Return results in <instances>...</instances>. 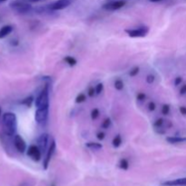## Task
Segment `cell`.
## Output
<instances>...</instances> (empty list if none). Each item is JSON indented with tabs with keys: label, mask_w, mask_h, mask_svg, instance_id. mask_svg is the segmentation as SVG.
<instances>
[{
	"label": "cell",
	"mask_w": 186,
	"mask_h": 186,
	"mask_svg": "<svg viewBox=\"0 0 186 186\" xmlns=\"http://www.w3.org/2000/svg\"><path fill=\"white\" fill-rule=\"evenodd\" d=\"M17 118L16 114L7 112L3 114L2 118V130L6 136H14L16 132Z\"/></svg>",
	"instance_id": "1"
},
{
	"label": "cell",
	"mask_w": 186,
	"mask_h": 186,
	"mask_svg": "<svg viewBox=\"0 0 186 186\" xmlns=\"http://www.w3.org/2000/svg\"><path fill=\"white\" fill-rule=\"evenodd\" d=\"M35 105L37 108L49 107V83L47 82L35 99Z\"/></svg>",
	"instance_id": "2"
},
{
	"label": "cell",
	"mask_w": 186,
	"mask_h": 186,
	"mask_svg": "<svg viewBox=\"0 0 186 186\" xmlns=\"http://www.w3.org/2000/svg\"><path fill=\"white\" fill-rule=\"evenodd\" d=\"M10 7L14 9L16 12H17L18 14H22V15L27 14L32 10V5L30 4L20 0H16L10 3Z\"/></svg>",
	"instance_id": "3"
},
{
	"label": "cell",
	"mask_w": 186,
	"mask_h": 186,
	"mask_svg": "<svg viewBox=\"0 0 186 186\" xmlns=\"http://www.w3.org/2000/svg\"><path fill=\"white\" fill-rule=\"evenodd\" d=\"M150 31V28L147 26H142L135 28H127L125 30V32L128 35V37L136 38V37H144L148 35Z\"/></svg>",
	"instance_id": "4"
},
{
	"label": "cell",
	"mask_w": 186,
	"mask_h": 186,
	"mask_svg": "<svg viewBox=\"0 0 186 186\" xmlns=\"http://www.w3.org/2000/svg\"><path fill=\"white\" fill-rule=\"evenodd\" d=\"M49 114V107L37 108L35 112V120L38 125H45L47 122Z\"/></svg>",
	"instance_id": "5"
},
{
	"label": "cell",
	"mask_w": 186,
	"mask_h": 186,
	"mask_svg": "<svg viewBox=\"0 0 186 186\" xmlns=\"http://www.w3.org/2000/svg\"><path fill=\"white\" fill-rule=\"evenodd\" d=\"M26 155L34 162H39L42 159V152L37 144H31L26 150Z\"/></svg>",
	"instance_id": "6"
},
{
	"label": "cell",
	"mask_w": 186,
	"mask_h": 186,
	"mask_svg": "<svg viewBox=\"0 0 186 186\" xmlns=\"http://www.w3.org/2000/svg\"><path fill=\"white\" fill-rule=\"evenodd\" d=\"M56 150V142H55V140L52 139L50 143H49V146H48V149L47 151V154H46V157L44 159V162H43V167L45 170H47L48 166H49V163H50V161L54 153Z\"/></svg>",
	"instance_id": "7"
},
{
	"label": "cell",
	"mask_w": 186,
	"mask_h": 186,
	"mask_svg": "<svg viewBox=\"0 0 186 186\" xmlns=\"http://www.w3.org/2000/svg\"><path fill=\"white\" fill-rule=\"evenodd\" d=\"M13 142H14V146L17 152H19L21 153H24L25 152H26V150H27L26 142L20 135H14Z\"/></svg>",
	"instance_id": "8"
},
{
	"label": "cell",
	"mask_w": 186,
	"mask_h": 186,
	"mask_svg": "<svg viewBox=\"0 0 186 186\" xmlns=\"http://www.w3.org/2000/svg\"><path fill=\"white\" fill-rule=\"evenodd\" d=\"M126 5L125 0H116V1H111L108 3H105L103 5V8L107 11H115L122 7H124Z\"/></svg>",
	"instance_id": "9"
},
{
	"label": "cell",
	"mask_w": 186,
	"mask_h": 186,
	"mask_svg": "<svg viewBox=\"0 0 186 186\" xmlns=\"http://www.w3.org/2000/svg\"><path fill=\"white\" fill-rule=\"evenodd\" d=\"M71 4V0H57L48 5L49 10L51 11H59L68 7Z\"/></svg>",
	"instance_id": "10"
},
{
	"label": "cell",
	"mask_w": 186,
	"mask_h": 186,
	"mask_svg": "<svg viewBox=\"0 0 186 186\" xmlns=\"http://www.w3.org/2000/svg\"><path fill=\"white\" fill-rule=\"evenodd\" d=\"M49 135L47 133H44L42 134L38 138H37V146L39 147V149L41 150L42 153H46L48 149V146H49Z\"/></svg>",
	"instance_id": "11"
},
{
	"label": "cell",
	"mask_w": 186,
	"mask_h": 186,
	"mask_svg": "<svg viewBox=\"0 0 186 186\" xmlns=\"http://www.w3.org/2000/svg\"><path fill=\"white\" fill-rule=\"evenodd\" d=\"M163 185L165 186H186V177L185 178H179L175 180L166 181L163 183Z\"/></svg>",
	"instance_id": "12"
},
{
	"label": "cell",
	"mask_w": 186,
	"mask_h": 186,
	"mask_svg": "<svg viewBox=\"0 0 186 186\" xmlns=\"http://www.w3.org/2000/svg\"><path fill=\"white\" fill-rule=\"evenodd\" d=\"M13 31V26L10 25L4 26L0 28V39H3L6 37L9 34H11Z\"/></svg>",
	"instance_id": "13"
},
{
	"label": "cell",
	"mask_w": 186,
	"mask_h": 186,
	"mask_svg": "<svg viewBox=\"0 0 186 186\" xmlns=\"http://www.w3.org/2000/svg\"><path fill=\"white\" fill-rule=\"evenodd\" d=\"M166 141L171 144L182 143L186 142V137L184 136H168L166 137Z\"/></svg>",
	"instance_id": "14"
},
{
	"label": "cell",
	"mask_w": 186,
	"mask_h": 186,
	"mask_svg": "<svg viewBox=\"0 0 186 186\" xmlns=\"http://www.w3.org/2000/svg\"><path fill=\"white\" fill-rule=\"evenodd\" d=\"M21 104L26 106L27 108H30L32 107V105L35 104V97L34 95H29V96H26V98H24L21 102H20Z\"/></svg>",
	"instance_id": "15"
},
{
	"label": "cell",
	"mask_w": 186,
	"mask_h": 186,
	"mask_svg": "<svg viewBox=\"0 0 186 186\" xmlns=\"http://www.w3.org/2000/svg\"><path fill=\"white\" fill-rule=\"evenodd\" d=\"M86 146L91 150H94V151H97V150H101L103 148V144L100 143V142H88L86 143Z\"/></svg>",
	"instance_id": "16"
},
{
	"label": "cell",
	"mask_w": 186,
	"mask_h": 186,
	"mask_svg": "<svg viewBox=\"0 0 186 186\" xmlns=\"http://www.w3.org/2000/svg\"><path fill=\"white\" fill-rule=\"evenodd\" d=\"M122 142H123V139H122V136L121 135H116L112 141V145L114 148H119L121 145H122Z\"/></svg>",
	"instance_id": "17"
},
{
	"label": "cell",
	"mask_w": 186,
	"mask_h": 186,
	"mask_svg": "<svg viewBox=\"0 0 186 186\" xmlns=\"http://www.w3.org/2000/svg\"><path fill=\"white\" fill-rule=\"evenodd\" d=\"M64 61L71 67L75 66L77 65V60L74 57V56H71V55H66L64 57Z\"/></svg>",
	"instance_id": "18"
},
{
	"label": "cell",
	"mask_w": 186,
	"mask_h": 186,
	"mask_svg": "<svg viewBox=\"0 0 186 186\" xmlns=\"http://www.w3.org/2000/svg\"><path fill=\"white\" fill-rule=\"evenodd\" d=\"M129 165H130L129 161H128L127 159H125V158H122V159L119 161V163H118L119 168L122 169V170H125V171H126V170L129 169Z\"/></svg>",
	"instance_id": "19"
},
{
	"label": "cell",
	"mask_w": 186,
	"mask_h": 186,
	"mask_svg": "<svg viewBox=\"0 0 186 186\" xmlns=\"http://www.w3.org/2000/svg\"><path fill=\"white\" fill-rule=\"evenodd\" d=\"M114 86L117 91H122L124 89V87H125L124 81L122 79H120V78H117L114 83Z\"/></svg>",
	"instance_id": "20"
},
{
	"label": "cell",
	"mask_w": 186,
	"mask_h": 186,
	"mask_svg": "<svg viewBox=\"0 0 186 186\" xmlns=\"http://www.w3.org/2000/svg\"><path fill=\"white\" fill-rule=\"evenodd\" d=\"M111 125H112V119H111L110 117H106V118H104V121L102 122L101 127H102L103 129H104V130H107V129L110 128Z\"/></svg>",
	"instance_id": "21"
},
{
	"label": "cell",
	"mask_w": 186,
	"mask_h": 186,
	"mask_svg": "<svg viewBox=\"0 0 186 186\" xmlns=\"http://www.w3.org/2000/svg\"><path fill=\"white\" fill-rule=\"evenodd\" d=\"M164 124H165V120L163 118H158L153 123V127L155 129H159V128H162Z\"/></svg>",
	"instance_id": "22"
},
{
	"label": "cell",
	"mask_w": 186,
	"mask_h": 186,
	"mask_svg": "<svg viewBox=\"0 0 186 186\" xmlns=\"http://www.w3.org/2000/svg\"><path fill=\"white\" fill-rule=\"evenodd\" d=\"M86 93H78V94L76 95V97H75V103H76V104H82V103H84V102H86Z\"/></svg>",
	"instance_id": "23"
},
{
	"label": "cell",
	"mask_w": 186,
	"mask_h": 186,
	"mask_svg": "<svg viewBox=\"0 0 186 186\" xmlns=\"http://www.w3.org/2000/svg\"><path fill=\"white\" fill-rule=\"evenodd\" d=\"M171 111V106L168 104H164L162 106V114L163 115H168Z\"/></svg>",
	"instance_id": "24"
},
{
	"label": "cell",
	"mask_w": 186,
	"mask_h": 186,
	"mask_svg": "<svg viewBox=\"0 0 186 186\" xmlns=\"http://www.w3.org/2000/svg\"><path fill=\"white\" fill-rule=\"evenodd\" d=\"M90 115H91V119H92L93 121L96 120V119L99 117V115H100V111H99V109H98V108H93V109H92Z\"/></svg>",
	"instance_id": "25"
},
{
	"label": "cell",
	"mask_w": 186,
	"mask_h": 186,
	"mask_svg": "<svg viewBox=\"0 0 186 186\" xmlns=\"http://www.w3.org/2000/svg\"><path fill=\"white\" fill-rule=\"evenodd\" d=\"M140 72V67L139 66H134L130 71H129V75L131 76V77H135V76H136L138 74H139Z\"/></svg>",
	"instance_id": "26"
},
{
	"label": "cell",
	"mask_w": 186,
	"mask_h": 186,
	"mask_svg": "<svg viewBox=\"0 0 186 186\" xmlns=\"http://www.w3.org/2000/svg\"><path fill=\"white\" fill-rule=\"evenodd\" d=\"M145 81H146V83H147L148 85H152V84H153L154 81H155V75H153V74H149V75H146V78H145Z\"/></svg>",
	"instance_id": "27"
},
{
	"label": "cell",
	"mask_w": 186,
	"mask_h": 186,
	"mask_svg": "<svg viewBox=\"0 0 186 186\" xmlns=\"http://www.w3.org/2000/svg\"><path fill=\"white\" fill-rule=\"evenodd\" d=\"M94 88H95V93L98 95V94L103 93V91H104V84H103V83H98V84L95 86Z\"/></svg>",
	"instance_id": "28"
},
{
	"label": "cell",
	"mask_w": 186,
	"mask_h": 186,
	"mask_svg": "<svg viewBox=\"0 0 186 186\" xmlns=\"http://www.w3.org/2000/svg\"><path fill=\"white\" fill-rule=\"evenodd\" d=\"M145 99H146V94H145V93L139 92V93L136 94V100H137V101L143 102V101H145Z\"/></svg>",
	"instance_id": "29"
},
{
	"label": "cell",
	"mask_w": 186,
	"mask_h": 186,
	"mask_svg": "<svg viewBox=\"0 0 186 186\" xmlns=\"http://www.w3.org/2000/svg\"><path fill=\"white\" fill-rule=\"evenodd\" d=\"M147 107H148V110H149L150 112H153V111L156 109V104H155V103H154L153 101H150V102L148 103Z\"/></svg>",
	"instance_id": "30"
},
{
	"label": "cell",
	"mask_w": 186,
	"mask_h": 186,
	"mask_svg": "<svg viewBox=\"0 0 186 186\" xmlns=\"http://www.w3.org/2000/svg\"><path fill=\"white\" fill-rule=\"evenodd\" d=\"M95 94H96V93H95V88H94L93 86H90V87L88 88V90H87V95H88L89 97H93Z\"/></svg>",
	"instance_id": "31"
},
{
	"label": "cell",
	"mask_w": 186,
	"mask_h": 186,
	"mask_svg": "<svg viewBox=\"0 0 186 186\" xmlns=\"http://www.w3.org/2000/svg\"><path fill=\"white\" fill-rule=\"evenodd\" d=\"M96 138L99 140V141H103V140L105 138V133L103 132V131H99L96 134Z\"/></svg>",
	"instance_id": "32"
},
{
	"label": "cell",
	"mask_w": 186,
	"mask_h": 186,
	"mask_svg": "<svg viewBox=\"0 0 186 186\" xmlns=\"http://www.w3.org/2000/svg\"><path fill=\"white\" fill-rule=\"evenodd\" d=\"M182 83H183V77H181V76H177L176 78H174V86H180Z\"/></svg>",
	"instance_id": "33"
},
{
	"label": "cell",
	"mask_w": 186,
	"mask_h": 186,
	"mask_svg": "<svg viewBox=\"0 0 186 186\" xmlns=\"http://www.w3.org/2000/svg\"><path fill=\"white\" fill-rule=\"evenodd\" d=\"M179 92H180V94H181V95H184V94H186V84L183 85V86H181Z\"/></svg>",
	"instance_id": "34"
},
{
	"label": "cell",
	"mask_w": 186,
	"mask_h": 186,
	"mask_svg": "<svg viewBox=\"0 0 186 186\" xmlns=\"http://www.w3.org/2000/svg\"><path fill=\"white\" fill-rule=\"evenodd\" d=\"M10 45H11L12 47H17V46L19 45V41H18L17 39H12V40L10 41Z\"/></svg>",
	"instance_id": "35"
},
{
	"label": "cell",
	"mask_w": 186,
	"mask_h": 186,
	"mask_svg": "<svg viewBox=\"0 0 186 186\" xmlns=\"http://www.w3.org/2000/svg\"><path fill=\"white\" fill-rule=\"evenodd\" d=\"M179 111H180V113H181V114H183V115H186V106H180V108H179Z\"/></svg>",
	"instance_id": "36"
},
{
	"label": "cell",
	"mask_w": 186,
	"mask_h": 186,
	"mask_svg": "<svg viewBox=\"0 0 186 186\" xmlns=\"http://www.w3.org/2000/svg\"><path fill=\"white\" fill-rule=\"evenodd\" d=\"M150 2H153V3H157V2H161L163 0H149Z\"/></svg>",
	"instance_id": "37"
},
{
	"label": "cell",
	"mask_w": 186,
	"mask_h": 186,
	"mask_svg": "<svg viewBox=\"0 0 186 186\" xmlns=\"http://www.w3.org/2000/svg\"><path fill=\"white\" fill-rule=\"evenodd\" d=\"M26 1H29V2L35 3V2H38V1H41V0H26Z\"/></svg>",
	"instance_id": "38"
},
{
	"label": "cell",
	"mask_w": 186,
	"mask_h": 186,
	"mask_svg": "<svg viewBox=\"0 0 186 186\" xmlns=\"http://www.w3.org/2000/svg\"><path fill=\"white\" fill-rule=\"evenodd\" d=\"M5 1H7V0H0V3H4V2H5Z\"/></svg>",
	"instance_id": "39"
},
{
	"label": "cell",
	"mask_w": 186,
	"mask_h": 186,
	"mask_svg": "<svg viewBox=\"0 0 186 186\" xmlns=\"http://www.w3.org/2000/svg\"><path fill=\"white\" fill-rule=\"evenodd\" d=\"M50 186H56V185H55V184H54V183H53V184H51Z\"/></svg>",
	"instance_id": "40"
},
{
	"label": "cell",
	"mask_w": 186,
	"mask_h": 186,
	"mask_svg": "<svg viewBox=\"0 0 186 186\" xmlns=\"http://www.w3.org/2000/svg\"><path fill=\"white\" fill-rule=\"evenodd\" d=\"M0 117H1V107H0Z\"/></svg>",
	"instance_id": "41"
}]
</instances>
